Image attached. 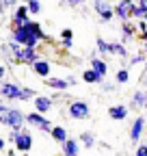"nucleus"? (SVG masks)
<instances>
[{
    "instance_id": "obj_1",
    "label": "nucleus",
    "mask_w": 147,
    "mask_h": 156,
    "mask_svg": "<svg viewBox=\"0 0 147 156\" xmlns=\"http://www.w3.org/2000/svg\"><path fill=\"white\" fill-rule=\"evenodd\" d=\"M11 41L20 44V46H26V48H39L41 41H52V39L46 35V30L41 28V24L37 20H28L24 26H15L11 28V35H9Z\"/></svg>"
},
{
    "instance_id": "obj_2",
    "label": "nucleus",
    "mask_w": 147,
    "mask_h": 156,
    "mask_svg": "<svg viewBox=\"0 0 147 156\" xmlns=\"http://www.w3.org/2000/svg\"><path fill=\"white\" fill-rule=\"evenodd\" d=\"M37 95L35 89L30 87H24L20 83H13V80H5L0 85V98L5 102H28Z\"/></svg>"
},
{
    "instance_id": "obj_3",
    "label": "nucleus",
    "mask_w": 147,
    "mask_h": 156,
    "mask_svg": "<svg viewBox=\"0 0 147 156\" xmlns=\"http://www.w3.org/2000/svg\"><path fill=\"white\" fill-rule=\"evenodd\" d=\"M0 126H5L9 130H20L26 126V113L17 106H7L0 113Z\"/></svg>"
},
{
    "instance_id": "obj_4",
    "label": "nucleus",
    "mask_w": 147,
    "mask_h": 156,
    "mask_svg": "<svg viewBox=\"0 0 147 156\" xmlns=\"http://www.w3.org/2000/svg\"><path fill=\"white\" fill-rule=\"evenodd\" d=\"M145 130H147V117L141 113V115H136L134 119H132L130 128H128V139L134 143V147H136L138 143H143V134H145Z\"/></svg>"
},
{
    "instance_id": "obj_5",
    "label": "nucleus",
    "mask_w": 147,
    "mask_h": 156,
    "mask_svg": "<svg viewBox=\"0 0 147 156\" xmlns=\"http://www.w3.org/2000/svg\"><path fill=\"white\" fill-rule=\"evenodd\" d=\"M67 115L76 122H84L91 117V106H89L87 100H71L67 104Z\"/></svg>"
},
{
    "instance_id": "obj_6",
    "label": "nucleus",
    "mask_w": 147,
    "mask_h": 156,
    "mask_svg": "<svg viewBox=\"0 0 147 156\" xmlns=\"http://www.w3.org/2000/svg\"><path fill=\"white\" fill-rule=\"evenodd\" d=\"M26 124L32 126V128H37V130H41V132H48V134H50V130H52V126H54V124L48 119V115H41V113H37V111L26 113Z\"/></svg>"
},
{
    "instance_id": "obj_7",
    "label": "nucleus",
    "mask_w": 147,
    "mask_h": 156,
    "mask_svg": "<svg viewBox=\"0 0 147 156\" xmlns=\"http://www.w3.org/2000/svg\"><path fill=\"white\" fill-rule=\"evenodd\" d=\"M32 132L28 130V128H22L20 132H17V136H15V141H13V147L17 150V152H22V154H28L30 150H32Z\"/></svg>"
},
{
    "instance_id": "obj_8",
    "label": "nucleus",
    "mask_w": 147,
    "mask_h": 156,
    "mask_svg": "<svg viewBox=\"0 0 147 156\" xmlns=\"http://www.w3.org/2000/svg\"><path fill=\"white\" fill-rule=\"evenodd\" d=\"M136 5V0H119V2L115 5V17L121 22H130L132 20V9Z\"/></svg>"
},
{
    "instance_id": "obj_9",
    "label": "nucleus",
    "mask_w": 147,
    "mask_h": 156,
    "mask_svg": "<svg viewBox=\"0 0 147 156\" xmlns=\"http://www.w3.org/2000/svg\"><path fill=\"white\" fill-rule=\"evenodd\" d=\"M30 102H32V111L41 113V115H48V113H52L54 102H56V100H54L52 95H39V93H37Z\"/></svg>"
},
{
    "instance_id": "obj_10",
    "label": "nucleus",
    "mask_w": 147,
    "mask_h": 156,
    "mask_svg": "<svg viewBox=\"0 0 147 156\" xmlns=\"http://www.w3.org/2000/svg\"><path fill=\"white\" fill-rule=\"evenodd\" d=\"M93 11L97 13V17L102 22H110V20L115 17V7L108 2V0H93Z\"/></svg>"
},
{
    "instance_id": "obj_11",
    "label": "nucleus",
    "mask_w": 147,
    "mask_h": 156,
    "mask_svg": "<svg viewBox=\"0 0 147 156\" xmlns=\"http://www.w3.org/2000/svg\"><path fill=\"white\" fill-rule=\"evenodd\" d=\"M39 58H41L39 48H26V46H22L20 54L15 56V61H13V63H20V65H32L35 61H39Z\"/></svg>"
},
{
    "instance_id": "obj_12",
    "label": "nucleus",
    "mask_w": 147,
    "mask_h": 156,
    "mask_svg": "<svg viewBox=\"0 0 147 156\" xmlns=\"http://www.w3.org/2000/svg\"><path fill=\"white\" fill-rule=\"evenodd\" d=\"M136 24L132 22V20H130V22H121L119 24V41L121 44H132L134 41V39H136Z\"/></svg>"
},
{
    "instance_id": "obj_13",
    "label": "nucleus",
    "mask_w": 147,
    "mask_h": 156,
    "mask_svg": "<svg viewBox=\"0 0 147 156\" xmlns=\"http://www.w3.org/2000/svg\"><path fill=\"white\" fill-rule=\"evenodd\" d=\"M28 20H30V13H28V7L26 5H17L15 9H11V28L24 26Z\"/></svg>"
},
{
    "instance_id": "obj_14",
    "label": "nucleus",
    "mask_w": 147,
    "mask_h": 156,
    "mask_svg": "<svg viewBox=\"0 0 147 156\" xmlns=\"http://www.w3.org/2000/svg\"><path fill=\"white\" fill-rule=\"evenodd\" d=\"M128 106H130V111H145L147 108V87L145 89H134Z\"/></svg>"
},
{
    "instance_id": "obj_15",
    "label": "nucleus",
    "mask_w": 147,
    "mask_h": 156,
    "mask_svg": "<svg viewBox=\"0 0 147 156\" xmlns=\"http://www.w3.org/2000/svg\"><path fill=\"white\" fill-rule=\"evenodd\" d=\"M128 115H130V106L128 104H113V106H108V117L113 122H123L128 119Z\"/></svg>"
},
{
    "instance_id": "obj_16",
    "label": "nucleus",
    "mask_w": 147,
    "mask_h": 156,
    "mask_svg": "<svg viewBox=\"0 0 147 156\" xmlns=\"http://www.w3.org/2000/svg\"><path fill=\"white\" fill-rule=\"evenodd\" d=\"M30 69H32V74L35 76H39V78H48L50 76V72H52V63L48 61V58H39V61H35L32 65H30Z\"/></svg>"
},
{
    "instance_id": "obj_17",
    "label": "nucleus",
    "mask_w": 147,
    "mask_h": 156,
    "mask_svg": "<svg viewBox=\"0 0 147 156\" xmlns=\"http://www.w3.org/2000/svg\"><path fill=\"white\" fill-rule=\"evenodd\" d=\"M46 80V87L48 89H52V91H67L69 89V83L65 80V78H61V76H48V78H43Z\"/></svg>"
},
{
    "instance_id": "obj_18",
    "label": "nucleus",
    "mask_w": 147,
    "mask_h": 156,
    "mask_svg": "<svg viewBox=\"0 0 147 156\" xmlns=\"http://www.w3.org/2000/svg\"><path fill=\"white\" fill-rule=\"evenodd\" d=\"M80 141L78 139H69L65 141V143H61V152H63V156H80Z\"/></svg>"
},
{
    "instance_id": "obj_19",
    "label": "nucleus",
    "mask_w": 147,
    "mask_h": 156,
    "mask_svg": "<svg viewBox=\"0 0 147 156\" xmlns=\"http://www.w3.org/2000/svg\"><path fill=\"white\" fill-rule=\"evenodd\" d=\"M89 67L93 69V72H97L102 78H106V74H108V63L104 61L102 56H91L89 58Z\"/></svg>"
},
{
    "instance_id": "obj_20",
    "label": "nucleus",
    "mask_w": 147,
    "mask_h": 156,
    "mask_svg": "<svg viewBox=\"0 0 147 156\" xmlns=\"http://www.w3.org/2000/svg\"><path fill=\"white\" fill-rule=\"evenodd\" d=\"M50 136H52V141L54 143H65L67 139H69V134H67V128L65 126H61V124H54L52 126V130H50Z\"/></svg>"
},
{
    "instance_id": "obj_21",
    "label": "nucleus",
    "mask_w": 147,
    "mask_h": 156,
    "mask_svg": "<svg viewBox=\"0 0 147 156\" xmlns=\"http://www.w3.org/2000/svg\"><path fill=\"white\" fill-rule=\"evenodd\" d=\"M78 141H80V145H82L84 150H93V147L97 145L95 134H93V132H89V130H84V132L78 134Z\"/></svg>"
},
{
    "instance_id": "obj_22",
    "label": "nucleus",
    "mask_w": 147,
    "mask_h": 156,
    "mask_svg": "<svg viewBox=\"0 0 147 156\" xmlns=\"http://www.w3.org/2000/svg\"><path fill=\"white\" fill-rule=\"evenodd\" d=\"M110 54L123 58V61H128V56H130V52H128V46L121 44V41H110Z\"/></svg>"
},
{
    "instance_id": "obj_23",
    "label": "nucleus",
    "mask_w": 147,
    "mask_h": 156,
    "mask_svg": "<svg viewBox=\"0 0 147 156\" xmlns=\"http://www.w3.org/2000/svg\"><path fill=\"white\" fill-rule=\"evenodd\" d=\"M80 78H82V83H87V85H100V83L104 80V78H102L97 72H93L91 67H87V69L80 74Z\"/></svg>"
},
{
    "instance_id": "obj_24",
    "label": "nucleus",
    "mask_w": 147,
    "mask_h": 156,
    "mask_svg": "<svg viewBox=\"0 0 147 156\" xmlns=\"http://www.w3.org/2000/svg\"><path fill=\"white\" fill-rule=\"evenodd\" d=\"M59 41H61V46L65 50H71V46H74V30L71 28H63L61 35H59Z\"/></svg>"
},
{
    "instance_id": "obj_25",
    "label": "nucleus",
    "mask_w": 147,
    "mask_h": 156,
    "mask_svg": "<svg viewBox=\"0 0 147 156\" xmlns=\"http://www.w3.org/2000/svg\"><path fill=\"white\" fill-rule=\"evenodd\" d=\"M115 83L117 85H125V83H130V69H128V65L119 67L115 72Z\"/></svg>"
},
{
    "instance_id": "obj_26",
    "label": "nucleus",
    "mask_w": 147,
    "mask_h": 156,
    "mask_svg": "<svg viewBox=\"0 0 147 156\" xmlns=\"http://www.w3.org/2000/svg\"><path fill=\"white\" fill-rule=\"evenodd\" d=\"M128 67H130V65H143V63H147V54L141 50V52H134L132 56H128Z\"/></svg>"
},
{
    "instance_id": "obj_27",
    "label": "nucleus",
    "mask_w": 147,
    "mask_h": 156,
    "mask_svg": "<svg viewBox=\"0 0 147 156\" xmlns=\"http://www.w3.org/2000/svg\"><path fill=\"white\" fill-rule=\"evenodd\" d=\"M95 50H97V54H102V56L110 54V41H106L104 37H97V39H95Z\"/></svg>"
},
{
    "instance_id": "obj_28",
    "label": "nucleus",
    "mask_w": 147,
    "mask_h": 156,
    "mask_svg": "<svg viewBox=\"0 0 147 156\" xmlns=\"http://www.w3.org/2000/svg\"><path fill=\"white\" fill-rule=\"evenodd\" d=\"M26 7H28V13L32 15V17H37L41 13V0H28V2H24Z\"/></svg>"
},
{
    "instance_id": "obj_29",
    "label": "nucleus",
    "mask_w": 147,
    "mask_h": 156,
    "mask_svg": "<svg viewBox=\"0 0 147 156\" xmlns=\"http://www.w3.org/2000/svg\"><path fill=\"white\" fill-rule=\"evenodd\" d=\"M132 20H143V22H147V9H143V7L136 2L134 9H132Z\"/></svg>"
},
{
    "instance_id": "obj_30",
    "label": "nucleus",
    "mask_w": 147,
    "mask_h": 156,
    "mask_svg": "<svg viewBox=\"0 0 147 156\" xmlns=\"http://www.w3.org/2000/svg\"><path fill=\"white\" fill-rule=\"evenodd\" d=\"M100 89H102L104 93H115V91H117V83H108L106 78H104V80L100 83Z\"/></svg>"
},
{
    "instance_id": "obj_31",
    "label": "nucleus",
    "mask_w": 147,
    "mask_h": 156,
    "mask_svg": "<svg viewBox=\"0 0 147 156\" xmlns=\"http://www.w3.org/2000/svg\"><path fill=\"white\" fill-rule=\"evenodd\" d=\"M84 5V0H61V7H69V9H78Z\"/></svg>"
},
{
    "instance_id": "obj_32",
    "label": "nucleus",
    "mask_w": 147,
    "mask_h": 156,
    "mask_svg": "<svg viewBox=\"0 0 147 156\" xmlns=\"http://www.w3.org/2000/svg\"><path fill=\"white\" fill-rule=\"evenodd\" d=\"M134 156H147V143H145V141L136 145V150H134Z\"/></svg>"
},
{
    "instance_id": "obj_33",
    "label": "nucleus",
    "mask_w": 147,
    "mask_h": 156,
    "mask_svg": "<svg viewBox=\"0 0 147 156\" xmlns=\"http://www.w3.org/2000/svg\"><path fill=\"white\" fill-rule=\"evenodd\" d=\"M136 33L138 35H143V33H147V22H143V20H136Z\"/></svg>"
},
{
    "instance_id": "obj_34",
    "label": "nucleus",
    "mask_w": 147,
    "mask_h": 156,
    "mask_svg": "<svg viewBox=\"0 0 147 156\" xmlns=\"http://www.w3.org/2000/svg\"><path fill=\"white\" fill-rule=\"evenodd\" d=\"M136 39H138V41H141V50H143V52L147 54V33H143V35H138Z\"/></svg>"
},
{
    "instance_id": "obj_35",
    "label": "nucleus",
    "mask_w": 147,
    "mask_h": 156,
    "mask_svg": "<svg viewBox=\"0 0 147 156\" xmlns=\"http://www.w3.org/2000/svg\"><path fill=\"white\" fill-rule=\"evenodd\" d=\"M2 5H5V9H15L20 5V0H2Z\"/></svg>"
},
{
    "instance_id": "obj_36",
    "label": "nucleus",
    "mask_w": 147,
    "mask_h": 156,
    "mask_svg": "<svg viewBox=\"0 0 147 156\" xmlns=\"http://www.w3.org/2000/svg\"><path fill=\"white\" fill-rule=\"evenodd\" d=\"M65 80L69 83V87H76V85H78V78L74 76V74H67V78H65Z\"/></svg>"
},
{
    "instance_id": "obj_37",
    "label": "nucleus",
    "mask_w": 147,
    "mask_h": 156,
    "mask_svg": "<svg viewBox=\"0 0 147 156\" xmlns=\"http://www.w3.org/2000/svg\"><path fill=\"white\" fill-rule=\"evenodd\" d=\"M141 85H143V87H147V63H145L143 74H141Z\"/></svg>"
},
{
    "instance_id": "obj_38",
    "label": "nucleus",
    "mask_w": 147,
    "mask_h": 156,
    "mask_svg": "<svg viewBox=\"0 0 147 156\" xmlns=\"http://www.w3.org/2000/svg\"><path fill=\"white\" fill-rule=\"evenodd\" d=\"M5 78H7V67H5V65H0V85L5 83Z\"/></svg>"
},
{
    "instance_id": "obj_39",
    "label": "nucleus",
    "mask_w": 147,
    "mask_h": 156,
    "mask_svg": "<svg viewBox=\"0 0 147 156\" xmlns=\"http://www.w3.org/2000/svg\"><path fill=\"white\" fill-rule=\"evenodd\" d=\"M7 150V139H5V136H0V154H2Z\"/></svg>"
},
{
    "instance_id": "obj_40",
    "label": "nucleus",
    "mask_w": 147,
    "mask_h": 156,
    "mask_svg": "<svg viewBox=\"0 0 147 156\" xmlns=\"http://www.w3.org/2000/svg\"><path fill=\"white\" fill-rule=\"evenodd\" d=\"M7 106H9V102H5V100H2V98H0V113H2V111H5Z\"/></svg>"
},
{
    "instance_id": "obj_41",
    "label": "nucleus",
    "mask_w": 147,
    "mask_h": 156,
    "mask_svg": "<svg viewBox=\"0 0 147 156\" xmlns=\"http://www.w3.org/2000/svg\"><path fill=\"white\" fill-rule=\"evenodd\" d=\"M7 156H17V150H15V147H13V150H9V152H7Z\"/></svg>"
},
{
    "instance_id": "obj_42",
    "label": "nucleus",
    "mask_w": 147,
    "mask_h": 156,
    "mask_svg": "<svg viewBox=\"0 0 147 156\" xmlns=\"http://www.w3.org/2000/svg\"><path fill=\"white\" fill-rule=\"evenodd\" d=\"M136 2H138V5H141L143 9H147V0H136Z\"/></svg>"
},
{
    "instance_id": "obj_43",
    "label": "nucleus",
    "mask_w": 147,
    "mask_h": 156,
    "mask_svg": "<svg viewBox=\"0 0 147 156\" xmlns=\"http://www.w3.org/2000/svg\"><path fill=\"white\" fill-rule=\"evenodd\" d=\"M2 17H5V13H0V26H2Z\"/></svg>"
},
{
    "instance_id": "obj_44",
    "label": "nucleus",
    "mask_w": 147,
    "mask_h": 156,
    "mask_svg": "<svg viewBox=\"0 0 147 156\" xmlns=\"http://www.w3.org/2000/svg\"><path fill=\"white\" fill-rule=\"evenodd\" d=\"M24 2H28V0H24Z\"/></svg>"
},
{
    "instance_id": "obj_45",
    "label": "nucleus",
    "mask_w": 147,
    "mask_h": 156,
    "mask_svg": "<svg viewBox=\"0 0 147 156\" xmlns=\"http://www.w3.org/2000/svg\"><path fill=\"white\" fill-rule=\"evenodd\" d=\"M145 134H147V130H145Z\"/></svg>"
}]
</instances>
